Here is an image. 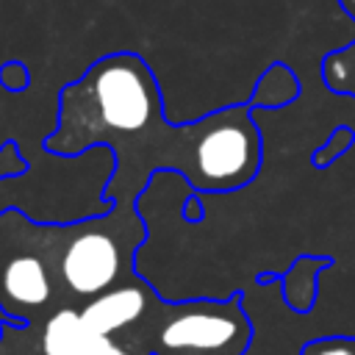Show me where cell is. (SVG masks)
<instances>
[{
    "mask_svg": "<svg viewBox=\"0 0 355 355\" xmlns=\"http://www.w3.org/2000/svg\"><path fill=\"white\" fill-rule=\"evenodd\" d=\"M108 147L114 175L103 189L108 205H139L161 172H175L200 194L247 186L263 158L255 108L227 105L194 122H169L161 86L136 53L97 58L58 94V122L44 139L55 155Z\"/></svg>",
    "mask_w": 355,
    "mask_h": 355,
    "instance_id": "obj_1",
    "label": "cell"
},
{
    "mask_svg": "<svg viewBox=\"0 0 355 355\" xmlns=\"http://www.w3.org/2000/svg\"><path fill=\"white\" fill-rule=\"evenodd\" d=\"M53 266L61 308H78L139 275L136 252L147 236L139 205L114 202L92 219L67 225L53 222Z\"/></svg>",
    "mask_w": 355,
    "mask_h": 355,
    "instance_id": "obj_2",
    "label": "cell"
},
{
    "mask_svg": "<svg viewBox=\"0 0 355 355\" xmlns=\"http://www.w3.org/2000/svg\"><path fill=\"white\" fill-rule=\"evenodd\" d=\"M53 222H31L22 211L0 214V311L8 322H36L61 308Z\"/></svg>",
    "mask_w": 355,
    "mask_h": 355,
    "instance_id": "obj_3",
    "label": "cell"
},
{
    "mask_svg": "<svg viewBox=\"0 0 355 355\" xmlns=\"http://www.w3.org/2000/svg\"><path fill=\"white\" fill-rule=\"evenodd\" d=\"M252 319L241 291L211 300H164L153 322V355H247Z\"/></svg>",
    "mask_w": 355,
    "mask_h": 355,
    "instance_id": "obj_4",
    "label": "cell"
},
{
    "mask_svg": "<svg viewBox=\"0 0 355 355\" xmlns=\"http://www.w3.org/2000/svg\"><path fill=\"white\" fill-rule=\"evenodd\" d=\"M0 355H153L122 338L94 333L78 308H58L36 322H0Z\"/></svg>",
    "mask_w": 355,
    "mask_h": 355,
    "instance_id": "obj_5",
    "label": "cell"
},
{
    "mask_svg": "<svg viewBox=\"0 0 355 355\" xmlns=\"http://www.w3.org/2000/svg\"><path fill=\"white\" fill-rule=\"evenodd\" d=\"M327 269L324 258L316 255H300L283 275H280V288H283V300L291 311L297 313H308L313 311L316 300H319V277Z\"/></svg>",
    "mask_w": 355,
    "mask_h": 355,
    "instance_id": "obj_6",
    "label": "cell"
},
{
    "mask_svg": "<svg viewBox=\"0 0 355 355\" xmlns=\"http://www.w3.org/2000/svg\"><path fill=\"white\" fill-rule=\"evenodd\" d=\"M297 94H300V80H297V75H294L288 67L275 64V67H269V69L258 78L255 92H252V97H250V105H252V108H283V105H288L291 100H297Z\"/></svg>",
    "mask_w": 355,
    "mask_h": 355,
    "instance_id": "obj_7",
    "label": "cell"
},
{
    "mask_svg": "<svg viewBox=\"0 0 355 355\" xmlns=\"http://www.w3.org/2000/svg\"><path fill=\"white\" fill-rule=\"evenodd\" d=\"M352 139H355L352 128L338 125V128L330 133V139H327V141L313 153V164H316V166H330L336 158H341V155L352 147Z\"/></svg>",
    "mask_w": 355,
    "mask_h": 355,
    "instance_id": "obj_8",
    "label": "cell"
},
{
    "mask_svg": "<svg viewBox=\"0 0 355 355\" xmlns=\"http://www.w3.org/2000/svg\"><path fill=\"white\" fill-rule=\"evenodd\" d=\"M300 355H355V336H316Z\"/></svg>",
    "mask_w": 355,
    "mask_h": 355,
    "instance_id": "obj_9",
    "label": "cell"
},
{
    "mask_svg": "<svg viewBox=\"0 0 355 355\" xmlns=\"http://www.w3.org/2000/svg\"><path fill=\"white\" fill-rule=\"evenodd\" d=\"M0 83L8 89V92H22L28 86V69L19 64V61H8L3 69H0Z\"/></svg>",
    "mask_w": 355,
    "mask_h": 355,
    "instance_id": "obj_10",
    "label": "cell"
},
{
    "mask_svg": "<svg viewBox=\"0 0 355 355\" xmlns=\"http://www.w3.org/2000/svg\"><path fill=\"white\" fill-rule=\"evenodd\" d=\"M197 202H200V200H197V197H191V200H189V205H186V211H183V216H186L189 222H200V216H202V208H200Z\"/></svg>",
    "mask_w": 355,
    "mask_h": 355,
    "instance_id": "obj_11",
    "label": "cell"
},
{
    "mask_svg": "<svg viewBox=\"0 0 355 355\" xmlns=\"http://www.w3.org/2000/svg\"><path fill=\"white\" fill-rule=\"evenodd\" d=\"M341 3H344V0H341ZM347 3H349V6H355V0H347Z\"/></svg>",
    "mask_w": 355,
    "mask_h": 355,
    "instance_id": "obj_12",
    "label": "cell"
}]
</instances>
